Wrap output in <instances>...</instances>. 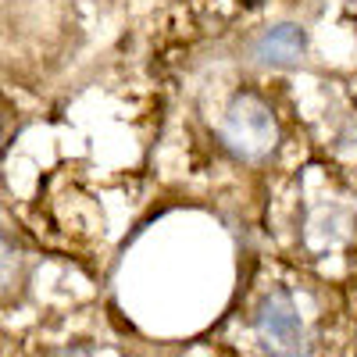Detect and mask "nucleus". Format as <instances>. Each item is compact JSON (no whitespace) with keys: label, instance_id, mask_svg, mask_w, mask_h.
<instances>
[{"label":"nucleus","instance_id":"obj_1","mask_svg":"<svg viewBox=\"0 0 357 357\" xmlns=\"http://www.w3.org/2000/svg\"><path fill=\"white\" fill-rule=\"evenodd\" d=\"M222 143L232 158L240 161H264L279 146V122L275 111L257 93H236L225 118H222Z\"/></svg>","mask_w":357,"mask_h":357},{"label":"nucleus","instance_id":"obj_2","mask_svg":"<svg viewBox=\"0 0 357 357\" xmlns=\"http://www.w3.org/2000/svg\"><path fill=\"white\" fill-rule=\"evenodd\" d=\"M254 333L261 340V347L272 357H301L307 354V329L304 318L296 311L289 289L275 286L268 289L257 307H254Z\"/></svg>","mask_w":357,"mask_h":357},{"label":"nucleus","instance_id":"obj_3","mask_svg":"<svg viewBox=\"0 0 357 357\" xmlns=\"http://www.w3.org/2000/svg\"><path fill=\"white\" fill-rule=\"evenodd\" d=\"M307 50V33L293 22H279V25H268L264 33L254 40L250 54L257 65H272V68H289L304 57Z\"/></svg>","mask_w":357,"mask_h":357},{"label":"nucleus","instance_id":"obj_4","mask_svg":"<svg viewBox=\"0 0 357 357\" xmlns=\"http://www.w3.org/2000/svg\"><path fill=\"white\" fill-rule=\"evenodd\" d=\"M11 275H15V250L4 236H0V289L11 282Z\"/></svg>","mask_w":357,"mask_h":357},{"label":"nucleus","instance_id":"obj_5","mask_svg":"<svg viewBox=\"0 0 357 357\" xmlns=\"http://www.w3.org/2000/svg\"><path fill=\"white\" fill-rule=\"evenodd\" d=\"M50 357H89V350H86V347H65V350H57V354H50Z\"/></svg>","mask_w":357,"mask_h":357},{"label":"nucleus","instance_id":"obj_6","mask_svg":"<svg viewBox=\"0 0 357 357\" xmlns=\"http://www.w3.org/2000/svg\"><path fill=\"white\" fill-rule=\"evenodd\" d=\"M243 4H247V8H261V4H264V0H243Z\"/></svg>","mask_w":357,"mask_h":357}]
</instances>
